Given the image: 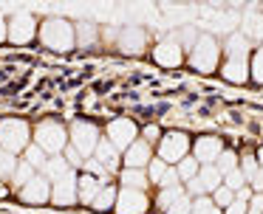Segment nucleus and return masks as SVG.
<instances>
[{
  "label": "nucleus",
  "instance_id": "15",
  "mask_svg": "<svg viewBox=\"0 0 263 214\" xmlns=\"http://www.w3.org/2000/svg\"><path fill=\"white\" fill-rule=\"evenodd\" d=\"M144 42H147V37H144V31H142V28H136V26L125 28L122 37H119V48L125 51V54H142Z\"/></svg>",
  "mask_w": 263,
  "mask_h": 214
},
{
  "label": "nucleus",
  "instance_id": "24",
  "mask_svg": "<svg viewBox=\"0 0 263 214\" xmlns=\"http://www.w3.org/2000/svg\"><path fill=\"white\" fill-rule=\"evenodd\" d=\"M116 197H119V191L114 189V186H102V191L97 195V200L91 203L93 208H99V211H105V208L116 206Z\"/></svg>",
  "mask_w": 263,
  "mask_h": 214
},
{
  "label": "nucleus",
  "instance_id": "13",
  "mask_svg": "<svg viewBox=\"0 0 263 214\" xmlns=\"http://www.w3.org/2000/svg\"><path fill=\"white\" fill-rule=\"evenodd\" d=\"M153 56H156V62H159V65L176 68L178 62L184 59V48L176 42V39H164V42H159L153 48Z\"/></svg>",
  "mask_w": 263,
  "mask_h": 214
},
{
  "label": "nucleus",
  "instance_id": "16",
  "mask_svg": "<svg viewBox=\"0 0 263 214\" xmlns=\"http://www.w3.org/2000/svg\"><path fill=\"white\" fill-rule=\"evenodd\" d=\"M74 172V166H71L68 161H65V155H54V158H48V163L43 166V175H46L51 183H57V180H63L65 175H71Z\"/></svg>",
  "mask_w": 263,
  "mask_h": 214
},
{
  "label": "nucleus",
  "instance_id": "14",
  "mask_svg": "<svg viewBox=\"0 0 263 214\" xmlns=\"http://www.w3.org/2000/svg\"><path fill=\"white\" fill-rule=\"evenodd\" d=\"M150 161H153V158H150V144L147 141H136V144H130L125 149L127 169H142V166H147Z\"/></svg>",
  "mask_w": 263,
  "mask_h": 214
},
{
  "label": "nucleus",
  "instance_id": "32",
  "mask_svg": "<svg viewBox=\"0 0 263 214\" xmlns=\"http://www.w3.org/2000/svg\"><path fill=\"white\" fill-rule=\"evenodd\" d=\"M164 211H167V214H193V200H190L187 195H181L170 208H164Z\"/></svg>",
  "mask_w": 263,
  "mask_h": 214
},
{
  "label": "nucleus",
  "instance_id": "40",
  "mask_svg": "<svg viewBox=\"0 0 263 214\" xmlns=\"http://www.w3.org/2000/svg\"><path fill=\"white\" fill-rule=\"evenodd\" d=\"M159 127H156V124H150V127H144V141H147V144H153V141H161L159 138Z\"/></svg>",
  "mask_w": 263,
  "mask_h": 214
},
{
  "label": "nucleus",
  "instance_id": "25",
  "mask_svg": "<svg viewBox=\"0 0 263 214\" xmlns=\"http://www.w3.org/2000/svg\"><path fill=\"white\" fill-rule=\"evenodd\" d=\"M17 163L20 161H14V155L12 152H6L3 146H0V180H12V175H14V169H17Z\"/></svg>",
  "mask_w": 263,
  "mask_h": 214
},
{
  "label": "nucleus",
  "instance_id": "1",
  "mask_svg": "<svg viewBox=\"0 0 263 214\" xmlns=\"http://www.w3.org/2000/svg\"><path fill=\"white\" fill-rule=\"evenodd\" d=\"M68 138L71 135L65 133V127L63 124H57V121H40L34 127V144L40 146V149H46V155H60V152H65L68 149Z\"/></svg>",
  "mask_w": 263,
  "mask_h": 214
},
{
  "label": "nucleus",
  "instance_id": "8",
  "mask_svg": "<svg viewBox=\"0 0 263 214\" xmlns=\"http://www.w3.org/2000/svg\"><path fill=\"white\" fill-rule=\"evenodd\" d=\"M34 31H37V23L29 11L12 14V20H9V39L12 42H17V45L29 42V39H34Z\"/></svg>",
  "mask_w": 263,
  "mask_h": 214
},
{
  "label": "nucleus",
  "instance_id": "12",
  "mask_svg": "<svg viewBox=\"0 0 263 214\" xmlns=\"http://www.w3.org/2000/svg\"><path fill=\"white\" fill-rule=\"evenodd\" d=\"M20 197H23L26 203H34V206H37V203L51 200V180H48L46 175H37L29 186L20 189Z\"/></svg>",
  "mask_w": 263,
  "mask_h": 214
},
{
  "label": "nucleus",
  "instance_id": "39",
  "mask_svg": "<svg viewBox=\"0 0 263 214\" xmlns=\"http://www.w3.org/2000/svg\"><path fill=\"white\" fill-rule=\"evenodd\" d=\"M187 191H190V195H195V197H204V186H201V180L198 178L187 180Z\"/></svg>",
  "mask_w": 263,
  "mask_h": 214
},
{
  "label": "nucleus",
  "instance_id": "36",
  "mask_svg": "<svg viewBox=\"0 0 263 214\" xmlns=\"http://www.w3.org/2000/svg\"><path fill=\"white\" fill-rule=\"evenodd\" d=\"M85 169H88V175H93V178H99L102 183L108 180V175H110V172H108V169H105L99 161H85Z\"/></svg>",
  "mask_w": 263,
  "mask_h": 214
},
{
  "label": "nucleus",
  "instance_id": "22",
  "mask_svg": "<svg viewBox=\"0 0 263 214\" xmlns=\"http://www.w3.org/2000/svg\"><path fill=\"white\" fill-rule=\"evenodd\" d=\"M34 178H37V169L29 166L26 161H20L17 169H14V175H12V186H14V189H23V186H29Z\"/></svg>",
  "mask_w": 263,
  "mask_h": 214
},
{
  "label": "nucleus",
  "instance_id": "44",
  "mask_svg": "<svg viewBox=\"0 0 263 214\" xmlns=\"http://www.w3.org/2000/svg\"><path fill=\"white\" fill-rule=\"evenodd\" d=\"M210 214H221V208H212V211Z\"/></svg>",
  "mask_w": 263,
  "mask_h": 214
},
{
  "label": "nucleus",
  "instance_id": "17",
  "mask_svg": "<svg viewBox=\"0 0 263 214\" xmlns=\"http://www.w3.org/2000/svg\"><path fill=\"white\" fill-rule=\"evenodd\" d=\"M249 68H246V54H238V56H229L227 65H223V76L229 79V82H246V76H249Z\"/></svg>",
  "mask_w": 263,
  "mask_h": 214
},
{
  "label": "nucleus",
  "instance_id": "30",
  "mask_svg": "<svg viewBox=\"0 0 263 214\" xmlns=\"http://www.w3.org/2000/svg\"><path fill=\"white\" fill-rule=\"evenodd\" d=\"M181 195H187V191L181 189V186H173V189H161V197H159V206L161 208H170L173 203L178 200Z\"/></svg>",
  "mask_w": 263,
  "mask_h": 214
},
{
  "label": "nucleus",
  "instance_id": "31",
  "mask_svg": "<svg viewBox=\"0 0 263 214\" xmlns=\"http://www.w3.org/2000/svg\"><path fill=\"white\" fill-rule=\"evenodd\" d=\"M223 180H227L223 186H229L232 191H240V189H246V186H249V180L243 178V172H240V169H235V172H229Z\"/></svg>",
  "mask_w": 263,
  "mask_h": 214
},
{
  "label": "nucleus",
  "instance_id": "6",
  "mask_svg": "<svg viewBox=\"0 0 263 214\" xmlns=\"http://www.w3.org/2000/svg\"><path fill=\"white\" fill-rule=\"evenodd\" d=\"M187 149H190V138L184 133H167L159 141V155L164 163H181L187 158Z\"/></svg>",
  "mask_w": 263,
  "mask_h": 214
},
{
  "label": "nucleus",
  "instance_id": "34",
  "mask_svg": "<svg viewBox=\"0 0 263 214\" xmlns=\"http://www.w3.org/2000/svg\"><path fill=\"white\" fill-rule=\"evenodd\" d=\"M212 208H215V200H210V197H195L193 200V214H210Z\"/></svg>",
  "mask_w": 263,
  "mask_h": 214
},
{
  "label": "nucleus",
  "instance_id": "7",
  "mask_svg": "<svg viewBox=\"0 0 263 214\" xmlns=\"http://www.w3.org/2000/svg\"><path fill=\"white\" fill-rule=\"evenodd\" d=\"M136 135H139V130H136V124L130 121V118H116V121H110L108 124V141L116 146V149H127L130 144H136Z\"/></svg>",
  "mask_w": 263,
  "mask_h": 214
},
{
  "label": "nucleus",
  "instance_id": "42",
  "mask_svg": "<svg viewBox=\"0 0 263 214\" xmlns=\"http://www.w3.org/2000/svg\"><path fill=\"white\" fill-rule=\"evenodd\" d=\"M252 189H255L257 195H263V169L255 175V180H252Z\"/></svg>",
  "mask_w": 263,
  "mask_h": 214
},
{
  "label": "nucleus",
  "instance_id": "33",
  "mask_svg": "<svg viewBox=\"0 0 263 214\" xmlns=\"http://www.w3.org/2000/svg\"><path fill=\"white\" fill-rule=\"evenodd\" d=\"M240 172H243V178L252 183V180H255V175L260 172V166H257V158H255V155H246V158H243V169H240Z\"/></svg>",
  "mask_w": 263,
  "mask_h": 214
},
{
  "label": "nucleus",
  "instance_id": "27",
  "mask_svg": "<svg viewBox=\"0 0 263 214\" xmlns=\"http://www.w3.org/2000/svg\"><path fill=\"white\" fill-rule=\"evenodd\" d=\"M167 169H170V163H164L161 158H153V161L147 163V178H150V183H159V186H161Z\"/></svg>",
  "mask_w": 263,
  "mask_h": 214
},
{
  "label": "nucleus",
  "instance_id": "21",
  "mask_svg": "<svg viewBox=\"0 0 263 214\" xmlns=\"http://www.w3.org/2000/svg\"><path fill=\"white\" fill-rule=\"evenodd\" d=\"M122 183H125V189L144 191V189H147V183H150V178L142 172V169H125V172H122Z\"/></svg>",
  "mask_w": 263,
  "mask_h": 214
},
{
  "label": "nucleus",
  "instance_id": "26",
  "mask_svg": "<svg viewBox=\"0 0 263 214\" xmlns=\"http://www.w3.org/2000/svg\"><path fill=\"white\" fill-rule=\"evenodd\" d=\"M215 169L223 175V178H227L229 172H235V169H238V155H235V152H229V149H223L221 158L215 161Z\"/></svg>",
  "mask_w": 263,
  "mask_h": 214
},
{
  "label": "nucleus",
  "instance_id": "18",
  "mask_svg": "<svg viewBox=\"0 0 263 214\" xmlns=\"http://www.w3.org/2000/svg\"><path fill=\"white\" fill-rule=\"evenodd\" d=\"M97 161L102 163L108 172H114V169L119 166L122 158H119V149H116V146L110 144L108 138H102V141H99V146H97Z\"/></svg>",
  "mask_w": 263,
  "mask_h": 214
},
{
  "label": "nucleus",
  "instance_id": "37",
  "mask_svg": "<svg viewBox=\"0 0 263 214\" xmlns=\"http://www.w3.org/2000/svg\"><path fill=\"white\" fill-rule=\"evenodd\" d=\"M252 79L255 82H263V48L255 54V59H252Z\"/></svg>",
  "mask_w": 263,
  "mask_h": 214
},
{
  "label": "nucleus",
  "instance_id": "11",
  "mask_svg": "<svg viewBox=\"0 0 263 214\" xmlns=\"http://www.w3.org/2000/svg\"><path fill=\"white\" fill-rule=\"evenodd\" d=\"M223 152L221 146V138H212V135H206V138H198L193 146V158L201 163V166H212V161H218Z\"/></svg>",
  "mask_w": 263,
  "mask_h": 214
},
{
  "label": "nucleus",
  "instance_id": "35",
  "mask_svg": "<svg viewBox=\"0 0 263 214\" xmlns=\"http://www.w3.org/2000/svg\"><path fill=\"white\" fill-rule=\"evenodd\" d=\"M215 203H218V206H232V203H235V191L229 189V186L215 189Z\"/></svg>",
  "mask_w": 263,
  "mask_h": 214
},
{
  "label": "nucleus",
  "instance_id": "28",
  "mask_svg": "<svg viewBox=\"0 0 263 214\" xmlns=\"http://www.w3.org/2000/svg\"><path fill=\"white\" fill-rule=\"evenodd\" d=\"M26 163H29V166H34V169H43L48 163V155H46V149H40V146H31L29 144V149H26Z\"/></svg>",
  "mask_w": 263,
  "mask_h": 214
},
{
  "label": "nucleus",
  "instance_id": "38",
  "mask_svg": "<svg viewBox=\"0 0 263 214\" xmlns=\"http://www.w3.org/2000/svg\"><path fill=\"white\" fill-rule=\"evenodd\" d=\"M65 161H68L71 166H85V158H82V152L74 149V146H68V149H65Z\"/></svg>",
  "mask_w": 263,
  "mask_h": 214
},
{
  "label": "nucleus",
  "instance_id": "41",
  "mask_svg": "<svg viewBox=\"0 0 263 214\" xmlns=\"http://www.w3.org/2000/svg\"><path fill=\"white\" fill-rule=\"evenodd\" d=\"M3 39H9V20L0 14V42H3Z\"/></svg>",
  "mask_w": 263,
  "mask_h": 214
},
{
  "label": "nucleus",
  "instance_id": "20",
  "mask_svg": "<svg viewBox=\"0 0 263 214\" xmlns=\"http://www.w3.org/2000/svg\"><path fill=\"white\" fill-rule=\"evenodd\" d=\"M198 180H201V186H204V191H215L223 186V175L215 169V163H212V166H201Z\"/></svg>",
  "mask_w": 263,
  "mask_h": 214
},
{
  "label": "nucleus",
  "instance_id": "45",
  "mask_svg": "<svg viewBox=\"0 0 263 214\" xmlns=\"http://www.w3.org/2000/svg\"><path fill=\"white\" fill-rule=\"evenodd\" d=\"M249 214H263V211H252V208H249Z\"/></svg>",
  "mask_w": 263,
  "mask_h": 214
},
{
  "label": "nucleus",
  "instance_id": "2",
  "mask_svg": "<svg viewBox=\"0 0 263 214\" xmlns=\"http://www.w3.org/2000/svg\"><path fill=\"white\" fill-rule=\"evenodd\" d=\"M40 37H43V42L54 51H71L77 42L74 28H71V23L63 20V17H48L40 28Z\"/></svg>",
  "mask_w": 263,
  "mask_h": 214
},
{
  "label": "nucleus",
  "instance_id": "4",
  "mask_svg": "<svg viewBox=\"0 0 263 214\" xmlns=\"http://www.w3.org/2000/svg\"><path fill=\"white\" fill-rule=\"evenodd\" d=\"M218 54H221V48H218L215 37L204 34V37H198V42H195L193 54H190V62H193V68L210 73V71H215V65H218Z\"/></svg>",
  "mask_w": 263,
  "mask_h": 214
},
{
  "label": "nucleus",
  "instance_id": "3",
  "mask_svg": "<svg viewBox=\"0 0 263 214\" xmlns=\"http://www.w3.org/2000/svg\"><path fill=\"white\" fill-rule=\"evenodd\" d=\"M0 146L6 152H20L29 149V124L23 118H6L0 121Z\"/></svg>",
  "mask_w": 263,
  "mask_h": 214
},
{
  "label": "nucleus",
  "instance_id": "10",
  "mask_svg": "<svg viewBox=\"0 0 263 214\" xmlns=\"http://www.w3.org/2000/svg\"><path fill=\"white\" fill-rule=\"evenodd\" d=\"M80 180H77V175H65L63 180H57V183L51 186V200L57 203V206H71V203L80 197Z\"/></svg>",
  "mask_w": 263,
  "mask_h": 214
},
{
  "label": "nucleus",
  "instance_id": "43",
  "mask_svg": "<svg viewBox=\"0 0 263 214\" xmlns=\"http://www.w3.org/2000/svg\"><path fill=\"white\" fill-rule=\"evenodd\" d=\"M257 161H260V169H263V146H260V155H257Z\"/></svg>",
  "mask_w": 263,
  "mask_h": 214
},
{
  "label": "nucleus",
  "instance_id": "23",
  "mask_svg": "<svg viewBox=\"0 0 263 214\" xmlns=\"http://www.w3.org/2000/svg\"><path fill=\"white\" fill-rule=\"evenodd\" d=\"M74 34H77V45H80V48H88V45L97 39V26H91V23H77Z\"/></svg>",
  "mask_w": 263,
  "mask_h": 214
},
{
  "label": "nucleus",
  "instance_id": "19",
  "mask_svg": "<svg viewBox=\"0 0 263 214\" xmlns=\"http://www.w3.org/2000/svg\"><path fill=\"white\" fill-rule=\"evenodd\" d=\"M102 186H108V183H102V180L93 178V175H82L80 178V200L82 203H93L97 195L102 191Z\"/></svg>",
  "mask_w": 263,
  "mask_h": 214
},
{
  "label": "nucleus",
  "instance_id": "9",
  "mask_svg": "<svg viewBox=\"0 0 263 214\" xmlns=\"http://www.w3.org/2000/svg\"><path fill=\"white\" fill-rule=\"evenodd\" d=\"M150 206L147 195L139 189H122L119 197H116V211L119 214H144Z\"/></svg>",
  "mask_w": 263,
  "mask_h": 214
},
{
  "label": "nucleus",
  "instance_id": "29",
  "mask_svg": "<svg viewBox=\"0 0 263 214\" xmlns=\"http://www.w3.org/2000/svg\"><path fill=\"white\" fill-rule=\"evenodd\" d=\"M198 172H201V163L195 161L193 155H187L181 163H178V175H181L184 180H193V178H198Z\"/></svg>",
  "mask_w": 263,
  "mask_h": 214
},
{
  "label": "nucleus",
  "instance_id": "5",
  "mask_svg": "<svg viewBox=\"0 0 263 214\" xmlns=\"http://www.w3.org/2000/svg\"><path fill=\"white\" fill-rule=\"evenodd\" d=\"M71 141H74V149H80L82 152V158H88L91 152H97V146H99V130H97V124H91V121H74L71 124Z\"/></svg>",
  "mask_w": 263,
  "mask_h": 214
}]
</instances>
